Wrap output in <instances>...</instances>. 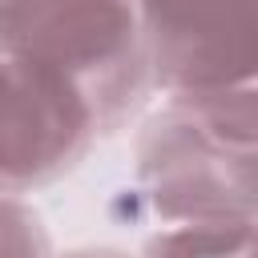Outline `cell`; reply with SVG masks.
I'll return each mask as SVG.
<instances>
[{
	"label": "cell",
	"instance_id": "cell-1",
	"mask_svg": "<svg viewBox=\"0 0 258 258\" xmlns=\"http://www.w3.org/2000/svg\"><path fill=\"white\" fill-rule=\"evenodd\" d=\"M0 52L64 73L101 133H117L153 85L141 0H0Z\"/></svg>",
	"mask_w": 258,
	"mask_h": 258
},
{
	"label": "cell",
	"instance_id": "cell-2",
	"mask_svg": "<svg viewBox=\"0 0 258 258\" xmlns=\"http://www.w3.org/2000/svg\"><path fill=\"white\" fill-rule=\"evenodd\" d=\"M133 185L161 226L258 222V149L218 141L173 101L133 141Z\"/></svg>",
	"mask_w": 258,
	"mask_h": 258
},
{
	"label": "cell",
	"instance_id": "cell-3",
	"mask_svg": "<svg viewBox=\"0 0 258 258\" xmlns=\"http://www.w3.org/2000/svg\"><path fill=\"white\" fill-rule=\"evenodd\" d=\"M97 137V113L64 73L0 52V194L52 185Z\"/></svg>",
	"mask_w": 258,
	"mask_h": 258
},
{
	"label": "cell",
	"instance_id": "cell-4",
	"mask_svg": "<svg viewBox=\"0 0 258 258\" xmlns=\"http://www.w3.org/2000/svg\"><path fill=\"white\" fill-rule=\"evenodd\" d=\"M141 24L165 97L258 81V0H141Z\"/></svg>",
	"mask_w": 258,
	"mask_h": 258
},
{
	"label": "cell",
	"instance_id": "cell-5",
	"mask_svg": "<svg viewBox=\"0 0 258 258\" xmlns=\"http://www.w3.org/2000/svg\"><path fill=\"white\" fill-rule=\"evenodd\" d=\"M165 101L185 109L218 141L238 145V149H258V81L202 89V93H169Z\"/></svg>",
	"mask_w": 258,
	"mask_h": 258
},
{
	"label": "cell",
	"instance_id": "cell-6",
	"mask_svg": "<svg viewBox=\"0 0 258 258\" xmlns=\"http://www.w3.org/2000/svg\"><path fill=\"white\" fill-rule=\"evenodd\" d=\"M141 258H258V222L161 226Z\"/></svg>",
	"mask_w": 258,
	"mask_h": 258
},
{
	"label": "cell",
	"instance_id": "cell-7",
	"mask_svg": "<svg viewBox=\"0 0 258 258\" xmlns=\"http://www.w3.org/2000/svg\"><path fill=\"white\" fill-rule=\"evenodd\" d=\"M0 258H52L40 214L16 194H0Z\"/></svg>",
	"mask_w": 258,
	"mask_h": 258
},
{
	"label": "cell",
	"instance_id": "cell-8",
	"mask_svg": "<svg viewBox=\"0 0 258 258\" xmlns=\"http://www.w3.org/2000/svg\"><path fill=\"white\" fill-rule=\"evenodd\" d=\"M64 258H129V254L117 246H81V250H69Z\"/></svg>",
	"mask_w": 258,
	"mask_h": 258
}]
</instances>
